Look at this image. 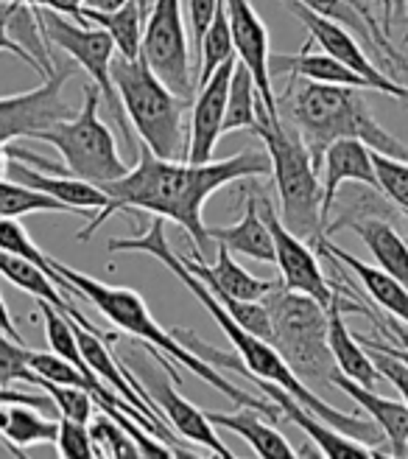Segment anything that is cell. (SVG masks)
Masks as SVG:
<instances>
[{
  "mask_svg": "<svg viewBox=\"0 0 408 459\" xmlns=\"http://www.w3.org/2000/svg\"><path fill=\"white\" fill-rule=\"evenodd\" d=\"M271 171L268 154L246 149L226 160H208V163H179V160L157 157L143 146L140 163L129 169L123 177L98 186L109 204L98 211L89 224L76 236L79 241H89L96 230L115 213L123 211H143L160 219H171L185 230L191 244L196 247V258L201 261L210 255V236L204 224V202L216 191L233 182L249 179V177H266Z\"/></svg>",
  "mask_w": 408,
  "mask_h": 459,
  "instance_id": "6da1fadb",
  "label": "cell"
},
{
  "mask_svg": "<svg viewBox=\"0 0 408 459\" xmlns=\"http://www.w3.org/2000/svg\"><path fill=\"white\" fill-rule=\"evenodd\" d=\"M106 249L109 252H143V255L157 258L160 264H166V269L171 274H176L179 283H183L204 308H208V314L216 319V325L224 331V336L230 339V344L235 348L238 361H233L230 356H224V353H218L213 348L210 351L208 348H199V342H196V336L191 331L176 328L174 336L183 342V344H188V348L193 353H199L204 361H210V364H230L233 370L243 373L249 381H268V384L283 386L285 393H291L293 398H300V403H305L313 411V415H319L333 429H338L342 434H347V437H353L358 443H367L372 448H378L380 443H387L383 431L375 423H370L364 418H355V415H344L342 409H336L333 403H327L319 393H313L308 384H302L297 376H293V370L285 364V359L275 348H271L268 342H263L255 333H249L238 323V319L221 306V300L208 289V283H204L201 278H196V274L183 264V258H179L176 252L171 249L168 236H166V221L160 216H154V221L149 224V230H146L143 236H134V238H112L106 244Z\"/></svg>",
  "mask_w": 408,
  "mask_h": 459,
  "instance_id": "7a4b0ae2",
  "label": "cell"
},
{
  "mask_svg": "<svg viewBox=\"0 0 408 459\" xmlns=\"http://www.w3.org/2000/svg\"><path fill=\"white\" fill-rule=\"evenodd\" d=\"M51 266H54V272L59 274V278L64 281L67 294H76V297H84V300H89L115 328H121L123 333H129L134 339L146 342L149 348L154 351L157 359H166L163 353H168L176 364L188 367L193 376H199L204 384H210L213 389H218V393L224 398H230L235 406H252V409H258L260 415H266V418H280V411H277L275 403L263 401L258 395H249L246 389L235 386L230 378L221 376L216 370V364L204 361L199 353H193L188 348V344L179 342L174 336V331H166L151 316L146 300L134 289L101 283L98 278H89V274H84V272H76L73 266H67V264H62L56 258H51Z\"/></svg>",
  "mask_w": 408,
  "mask_h": 459,
  "instance_id": "3957f363",
  "label": "cell"
},
{
  "mask_svg": "<svg viewBox=\"0 0 408 459\" xmlns=\"http://www.w3.org/2000/svg\"><path fill=\"white\" fill-rule=\"evenodd\" d=\"M285 112L291 126L302 137L316 169L322 166L325 149L336 141H344V137H355L372 152L408 160V149L400 143V137L378 124L370 101L361 96L358 87L291 76Z\"/></svg>",
  "mask_w": 408,
  "mask_h": 459,
  "instance_id": "277c9868",
  "label": "cell"
},
{
  "mask_svg": "<svg viewBox=\"0 0 408 459\" xmlns=\"http://www.w3.org/2000/svg\"><path fill=\"white\" fill-rule=\"evenodd\" d=\"M252 134H258L271 174L277 182L280 194V219L293 236L305 238L310 247H316L322 236H327V221L322 216V182L319 169L313 166V160L291 124L283 121V115H271L266 107H258V124L252 126Z\"/></svg>",
  "mask_w": 408,
  "mask_h": 459,
  "instance_id": "5b68a950",
  "label": "cell"
},
{
  "mask_svg": "<svg viewBox=\"0 0 408 459\" xmlns=\"http://www.w3.org/2000/svg\"><path fill=\"white\" fill-rule=\"evenodd\" d=\"M263 303L271 314V348L302 384L313 393L322 386H333L336 359L327 348V311L313 297L291 291L283 283L271 281L263 294Z\"/></svg>",
  "mask_w": 408,
  "mask_h": 459,
  "instance_id": "8992f818",
  "label": "cell"
},
{
  "mask_svg": "<svg viewBox=\"0 0 408 459\" xmlns=\"http://www.w3.org/2000/svg\"><path fill=\"white\" fill-rule=\"evenodd\" d=\"M112 82L118 99L143 146L166 160L185 157V126L183 115L193 99L176 96L174 90L157 76L143 54L138 59L118 56L112 59Z\"/></svg>",
  "mask_w": 408,
  "mask_h": 459,
  "instance_id": "52a82bcc",
  "label": "cell"
},
{
  "mask_svg": "<svg viewBox=\"0 0 408 459\" xmlns=\"http://www.w3.org/2000/svg\"><path fill=\"white\" fill-rule=\"evenodd\" d=\"M98 104H101L98 87L89 82L84 87L81 109L73 118L56 121L54 126L34 134V141L51 143L62 154L64 174L87 179L93 186H104V182H112L129 171L123 157L118 154L115 134L101 121Z\"/></svg>",
  "mask_w": 408,
  "mask_h": 459,
  "instance_id": "ba28073f",
  "label": "cell"
},
{
  "mask_svg": "<svg viewBox=\"0 0 408 459\" xmlns=\"http://www.w3.org/2000/svg\"><path fill=\"white\" fill-rule=\"evenodd\" d=\"M37 20H39V29L48 39V45H56L62 48L67 56H71L81 71H87L89 82L98 87V96L101 101L106 104L112 121L121 126V134H123V143L129 149H134L132 143V124L123 112V104L118 99V90H115V82H112V59H115V42L112 37L93 26V22H76V20H67L64 14L59 12H51V9H37Z\"/></svg>",
  "mask_w": 408,
  "mask_h": 459,
  "instance_id": "9c48e42d",
  "label": "cell"
},
{
  "mask_svg": "<svg viewBox=\"0 0 408 459\" xmlns=\"http://www.w3.org/2000/svg\"><path fill=\"white\" fill-rule=\"evenodd\" d=\"M143 59L176 96L193 99L196 82L191 79V48L185 34L183 0H154L143 26Z\"/></svg>",
  "mask_w": 408,
  "mask_h": 459,
  "instance_id": "30bf717a",
  "label": "cell"
},
{
  "mask_svg": "<svg viewBox=\"0 0 408 459\" xmlns=\"http://www.w3.org/2000/svg\"><path fill=\"white\" fill-rule=\"evenodd\" d=\"M73 76V65H56L45 82L29 93L0 96V143L17 137H34L37 132L54 126L56 121L73 118L79 109L64 99V84Z\"/></svg>",
  "mask_w": 408,
  "mask_h": 459,
  "instance_id": "8fae6325",
  "label": "cell"
},
{
  "mask_svg": "<svg viewBox=\"0 0 408 459\" xmlns=\"http://www.w3.org/2000/svg\"><path fill=\"white\" fill-rule=\"evenodd\" d=\"M258 204H260V213L268 224L271 241H275V264L280 266V283L291 291L308 294L316 303L327 306L333 297V283L322 272L319 258H316V249L305 238L291 233V230L283 224V219L277 216L275 204H271L263 194H258Z\"/></svg>",
  "mask_w": 408,
  "mask_h": 459,
  "instance_id": "7c38bea8",
  "label": "cell"
},
{
  "mask_svg": "<svg viewBox=\"0 0 408 459\" xmlns=\"http://www.w3.org/2000/svg\"><path fill=\"white\" fill-rule=\"evenodd\" d=\"M226 4V17H230V31H233V45H235V56L252 71L258 96L266 107V112L275 118L280 115V104L275 99V79L268 71V31L263 26L260 14L255 12L252 0H224Z\"/></svg>",
  "mask_w": 408,
  "mask_h": 459,
  "instance_id": "4fadbf2b",
  "label": "cell"
},
{
  "mask_svg": "<svg viewBox=\"0 0 408 459\" xmlns=\"http://www.w3.org/2000/svg\"><path fill=\"white\" fill-rule=\"evenodd\" d=\"M347 297H350V300H344V286L342 283H333V297H330V303L325 306V311H327V348H330V353L336 359V367L347 378L364 384V386H375L378 378H380L378 367H375L370 351L358 342V336L350 333L347 316H344L347 311L370 314V306L353 303V289H347Z\"/></svg>",
  "mask_w": 408,
  "mask_h": 459,
  "instance_id": "5bb4252c",
  "label": "cell"
},
{
  "mask_svg": "<svg viewBox=\"0 0 408 459\" xmlns=\"http://www.w3.org/2000/svg\"><path fill=\"white\" fill-rule=\"evenodd\" d=\"M255 384H258V393L275 403L277 411L288 423H293L302 434H308V440L316 446V451H319L322 456H330V459H342V456H367V459H372V456H380L378 448L347 437V434L333 429L319 415H313L305 403H300V398H293L291 393H285L283 386L268 384V381H255Z\"/></svg>",
  "mask_w": 408,
  "mask_h": 459,
  "instance_id": "9a60e30c",
  "label": "cell"
},
{
  "mask_svg": "<svg viewBox=\"0 0 408 459\" xmlns=\"http://www.w3.org/2000/svg\"><path fill=\"white\" fill-rule=\"evenodd\" d=\"M235 59H226L218 71L201 84L199 96L191 101V137L185 146V160L191 163H208L213 160L218 137L224 134V109H226V93H230V76Z\"/></svg>",
  "mask_w": 408,
  "mask_h": 459,
  "instance_id": "2e32d148",
  "label": "cell"
},
{
  "mask_svg": "<svg viewBox=\"0 0 408 459\" xmlns=\"http://www.w3.org/2000/svg\"><path fill=\"white\" fill-rule=\"evenodd\" d=\"M146 393L151 395L154 406L160 409L163 420H168L185 440L199 443V446H204L208 451H213V454H218L224 459H233V451L218 440L216 426L208 420V415H204L196 403H191L188 398L179 395L174 389V384L163 373H154L149 378Z\"/></svg>",
  "mask_w": 408,
  "mask_h": 459,
  "instance_id": "e0dca14e",
  "label": "cell"
},
{
  "mask_svg": "<svg viewBox=\"0 0 408 459\" xmlns=\"http://www.w3.org/2000/svg\"><path fill=\"white\" fill-rule=\"evenodd\" d=\"M325 182H322V216L325 221L333 213V202L342 194V186L347 182H361V186L378 191V177L372 163V149L364 146L355 137H344L325 149L322 166H319Z\"/></svg>",
  "mask_w": 408,
  "mask_h": 459,
  "instance_id": "ac0fdd59",
  "label": "cell"
},
{
  "mask_svg": "<svg viewBox=\"0 0 408 459\" xmlns=\"http://www.w3.org/2000/svg\"><path fill=\"white\" fill-rule=\"evenodd\" d=\"M6 174L14 182H22V186L54 196L56 202L67 204L73 213H93L96 216L98 211H104L109 204V196L98 186H93V182H87V179H79V177H71V174L39 171V169H31L29 163H20V160H12V157L6 163Z\"/></svg>",
  "mask_w": 408,
  "mask_h": 459,
  "instance_id": "d6986e66",
  "label": "cell"
},
{
  "mask_svg": "<svg viewBox=\"0 0 408 459\" xmlns=\"http://www.w3.org/2000/svg\"><path fill=\"white\" fill-rule=\"evenodd\" d=\"M313 249L319 252V255H330L344 269H350L358 278V283L364 286V291L370 294L372 306H378L383 314H389L392 319H397V323H403L408 328V291L392 278V274H387L380 266H372L367 261H358L353 252L336 247L330 241V236H322Z\"/></svg>",
  "mask_w": 408,
  "mask_h": 459,
  "instance_id": "ffe728a7",
  "label": "cell"
},
{
  "mask_svg": "<svg viewBox=\"0 0 408 459\" xmlns=\"http://www.w3.org/2000/svg\"><path fill=\"white\" fill-rule=\"evenodd\" d=\"M333 386H338L347 398H353L372 418V423L383 431L392 456H408V406L403 401L378 395L375 386H364L336 370Z\"/></svg>",
  "mask_w": 408,
  "mask_h": 459,
  "instance_id": "44dd1931",
  "label": "cell"
},
{
  "mask_svg": "<svg viewBox=\"0 0 408 459\" xmlns=\"http://www.w3.org/2000/svg\"><path fill=\"white\" fill-rule=\"evenodd\" d=\"M344 227L364 241L370 255L375 258V266H380L387 274L408 291V244L400 236V230L387 216H358L350 219Z\"/></svg>",
  "mask_w": 408,
  "mask_h": 459,
  "instance_id": "7402d4cb",
  "label": "cell"
},
{
  "mask_svg": "<svg viewBox=\"0 0 408 459\" xmlns=\"http://www.w3.org/2000/svg\"><path fill=\"white\" fill-rule=\"evenodd\" d=\"M208 236L210 241L226 247L230 252H238V255H246L260 264H275V241H271L268 224L260 213L258 191L246 194L241 221H235L233 227H208Z\"/></svg>",
  "mask_w": 408,
  "mask_h": 459,
  "instance_id": "603a6c76",
  "label": "cell"
},
{
  "mask_svg": "<svg viewBox=\"0 0 408 459\" xmlns=\"http://www.w3.org/2000/svg\"><path fill=\"white\" fill-rule=\"evenodd\" d=\"M208 420L218 429H226L238 434L241 440H246V446L252 448L258 456L266 459H293L300 456V451L293 448L277 429H271L260 411L252 406H238V411H204Z\"/></svg>",
  "mask_w": 408,
  "mask_h": 459,
  "instance_id": "cb8c5ba5",
  "label": "cell"
},
{
  "mask_svg": "<svg viewBox=\"0 0 408 459\" xmlns=\"http://www.w3.org/2000/svg\"><path fill=\"white\" fill-rule=\"evenodd\" d=\"M183 264L208 283L213 291L218 294H226V297H235V300H263V294L271 289V281H260L255 274H249L235 258L233 252L218 244V252H216V264L208 266L201 264L199 258H188V255H179Z\"/></svg>",
  "mask_w": 408,
  "mask_h": 459,
  "instance_id": "d4e9b609",
  "label": "cell"
},
{
  "mask_svg": "<svg viewBox=\"0 0 408 459\" xmlns=\"http://www.w3.org/2000/svg\"><path fill=\"white\" fill-rule=\"evenodd\" d=\"M81 17L93 26L104 29L112 42H115L118 56L138 59L143 51V17H146V0H126L123 6L98 12L81 6Z\"/></svg>",
  "mask_w": 408,
  "mask_h": 459,
  "instance_id": "484cf974",
  "label": "cell"
},
{
  "mask_svg": "<svg viewBox=\"0 0 408 459\" xmlns=\"http://www.w3.org/2000/svg\"><path fill=\"white\" fill-rule=\"evenodd\" d=\"M260 96L255 87V76L252 71L235 59L233 76H230V93H226V109H224V132H241L258 124V107H260Z\"/></svg>",
  "mask_w": 408,
  "mask_h": 459,
  "instance_id": "4316f807",
  "label": "cell"
},
{
  "mask_svg": "<svg viewBox=\"0 0 408 459\" xmlns=\"http://www.w3.org/2000/svg\"><path fill=\"white\" fill-rule=\"evenodd\" d=\"M196 56H199V79H196L199 87L208 82L226 59L235 56L233 31H230V17H226V4H224V0H218V4H216L213 20H210L208 31H204V37L199 42Z\"/></svg>",
  "mask_w": 408,
  "mask_h": 459,
  "instance_id": "83f0119b",
  "label": "cell"
},
{
  "mask_svg": "<svg viewBox=\"0 0 408 459\" xmlns=\"http://www.w3.org/2000/svg\"><path fill=\"white\" fill-rule=\"evenodd\" d=\"M29 213H73V211L48 194L22 186V182L0 177V216L22 219Z\"/></svg>",
  "mask_w": 408,
  "mask_h": 459,
  "instance_id": "f1b7e54d",
  "label": "cell"
},
{
  "mask_svg": "<svg viewBox=\"0 0 408 459\" xmlns=\"http://www.w3.org/2000/svg\"><path fill=\"white\" fill-rule=\"evenodd\" d=\"M372 163H375V177H378V191L387 196L403 216H408V160L372 152Z\"/></svg>",
  "mask_w": 408,
  "mask_h": 459,
  "instance_id": "f546056e",
  "label": "cell"
},
{
  "mask_svg": "<svg viewBox=\"0 0 408 459\" xmlns=\"http://www.w3.org/2000/svg\"><path fill=\"white\" fill-rule=\"evenodd\" d=\"M89 437H93V446L98 451V456H143V448L138 446V440L109 415H101L87 423Z\"/></svg>",
  "mask_w": 408,
  "mask_h": 459,
  "instance_id": "4dcf8cb0",
  "label": "cell"
},
{
  "mask_svg": "<svg viewBox=\"0 0 408 459\" xmlns=\"http://www.w3.org/2000/svg\"><path fill=\"white\" fill-rule=\"evenodd\" d=\"M29 353H31L29 344L14 342L9 333L0 331V386H14V384L39 386L42 384V378L31 370Z\"/></svg>",
  "mask_w": 408,
  "mask_h": 459,
  "instance_id": "1f68e13d",
  "label": "cell"
},
{
  "mask_svg": "<svg viewBox=\"0 0 408 459\" xmlns=\"http://www.w3.org/2000/svg\"><path fill=\"white\" fill-rule=\"evenodd\" d=\"M0 249L14 252V255H22V258L34 261L37 266H42L45 272L51 274V278L59 283V289H64V291H67L64 281L59 278V274L54 272V266H51V255H45V252L31 241V236L26 233V227L20 224V219L0 216Z\"/></svg>",
  "mask_w": 408,
  "mask_h": 459,
  "instance_id": "d6a6232c",
  "label": "cell"
},
{
  "mask_svg": "<svg viewBox=\"0 0 408 459\" xmlns=\"http://www.w3.org/2000/svg\"><path fill=\"white\" fill-rule=\"evenodd\" d=\"M39 389L45 395L54 401V409L59 411V418H71L79 423H89L96 415V401L93 395L87 393L81 386H64V384H51V381H42Z\"/></svg>",
  "mask_w": 408,
  "mask_h": 459,
  "instance_id": "836d02e7",
  "label": "cell"
},
{
  "mask_svg": "<svg viewBox=\"0 0 408 459\" xmlns=\"http://www.w3.org/2000/svg\"><path fill=\"white\" fill-rule=\"evenodd\" d=\"M56 451L62 456H98L93 437H89V429L87 423L71 420V418H62L59 420V431H56Z\"/></svg>",
  "mask_w": 408,
  "mask_h": 459,
  "instance_id": "e575fe53",
  "label": "cell"
},
{
  "mask_svg": "<svg viewBox=\"0 0 408 459\" xmlns=\"http://www.w3.org/2000/svg\"><path fill=\"white\" fill-rule=\"evenodd\" d=\"M367 351H370V348H367ZM370 356H372V361H375V367H378L380 378H387V381L397 389V393H400V401L408 406V367H405L403 361L387 356V353H380V351H370Z\"/></svg>",
  "mask_w": 408,
  "mask_h": 459,
  "instance_id": "d590c367",
  "label": "cell"
},
{
  "mask_svg": "<svg viewBox=\"0 0 408 459\" xmlns=\"http://www.w3.org/2000/svg\"><path fill=\"white\" fill-rule=\"evenodd\" d=\"M216 4L218 0H188V22H191V34H193V48H199L204 31H208Z\"/></svg>",
  "mask_w": 408,
  "mask_h": 459,
  "instance_id": "8d00e7d4",
  "label": "cell"
},
{
  "mask_svg": "<svg viewBox=\"0 0 408 459\" xmlns=\"http://www.w3.org/2000/svg\"><path fill=\"white\" fill-rule=\"evenodd\" d=\"M4 51H6V54H12V56H20L22 62H26V65L31 67V71H37L39 76H45V74H42V67H39V62H37V59H34L26 48H22V45H20L12 34H9L6 22L0 20V54H4Z\"/></svg>",
  "mask_w": 408,
  "mask_h": 459,
  "instance_id": "74e56055",
  "label": "cell"
},
{
  "mask_svg": "<svg viewBox=\"0 0 408 459\" xmlns=\"http://www.w3.org/2000/svg\"><path fill=\"white\" fill-rule=\"evenodd\" d=\"M0 331L9 333L14 342H22V344H26V339H22V333L17 331L14 319H12V314H9V306H6V300H4V294H0Z\"/></svg>",
  "mask_w": 408,
  "mask_h": 459,
  "instance_id": "f35d334b",
  "label": "cell"
},
{
  "mask_svg": "<svg viewBox=\"0 0 408 459\" xmlns=\"http://www.w3.org/2000/svg\"><path fill=\"white\" fill-rule=\"evenodd\" d=\"M126 0H84L87 9H98V12H109V9H118L123 6Z\"/></svg>",
  "mask_w": 408,
  "mask_h": 459,
  "instance_id": "ab89813d",
  "label": "cell"
},
{
  "mask_svg": "<svg viewBox=\"0 0 408 459\" xmlns=\"http://www.w3.org/2000/svg\"><path fill=\"white\" fill-rule=\"evenodd\" d=\"M6 163H9V154H6V143H0V177L6 174Z\"/></svg>",
  "mask_w": 408,
  "mask_h": 459,
  "instance_id": "60d3db41",
  "label": "cell"
},
{
  "mask_svg": "<svg viewBox=\"0 0 408 459\" xmlns=\"http://www.w3.org/2000/svg\"><path fill=\"white\" fill-rule=\"evenodd\" d=\"M405 20H408V4H405Z\"/></svg>",
  "mask_w": 408,
  "mask_h": 459,
  "instance_id": "b9f144b4",
  "label": "cell"
},
{
  "mask_svg": "<svg viewBox=\"0 0 408 459\" xmlns=\"http://www.w3.org/2000/svg\"><path fill=\"white\" fill-rule=\"evenodd\" d=\"M405 221H408V216H405Z\"/></svg>",
  "mask_w": 408,
  "mask_h": 459,
  "instance_id": "7bdbcfd3",
  "label": "cell"
},
{
  "mask_svg": "<svg viewBox=\"0 0 408 459\" xmlns=\"http://www.w3.org/2000/svg\"><path fill=\"white\" fill-rule=\"evenodd\" d=\"M405 109H408V107H405Z\"/></svg>",
  "mask_w": 408,
  "mask_h": 459,
  "instance_id": "ee69618b",
  "label": "cell"
}]
</instances>
